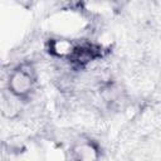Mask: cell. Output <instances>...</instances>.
<instances>
[{
    "label": "cell",
    "instance_id": "cell-1",
    "mask_svg": "<svg viewBox=\"0 0 161 161\" xmlns=\"http://www.w3.org/2000/svg\"><path fill=\"white\" fill-rule=\"evenodd\" d=\"M35 82L36 75L34 68L30 64H21L18 68H15L9 75L6 88L14 96L23 101L33 92Z\"/></svg>",
    "mask_w": 161,
    "mask_h": 161
},
{
    "label": "cell",
    "instance_id": "cell-4",
    "mask_svg": "<svg viewBox=\"0 0 161 161\" xmlns=\"http://www.w3.org/2000/svg\"><path fill=\"white\" fill-rule=\"evenodd\" d=\"M75 48L77 47H74V44L67 39H55L50 44L52 52L58 57H73Z\"/></svg>",
    "mask_w": 161,
    "mask_h": 161
},
{
    "label": "cell",
    "instance_id": "cell-3",
    "mask_svg": "<svg viewBox=\"0 0 161 161\" xmlns=\"http://www.w3.org/2000/svg\"><path fill=\"white\" fill-rule=\"evenodd\" d=\"M74 161H98L99 151L97 146L91 141L77 142L72 148Z\"/></svg>",
    "mask_w": 161,
    "mask_h": 161
},
{
    "label": "cell",
    "instance_id": "cell-2",
    "mask_svg": "<svg viewBox=\"0 0 161 161\" xmlns=\"http://www.w3.org/2000/svg\"><path fill=\"white\" fill-rule=\"evenodd\" d=\"M21 109V99L14 96L8 88L0 89V113L6 118H14Z\"/></svg>",
    "mask_w": 161,
    "mask_h": 161
}]
</instances>
